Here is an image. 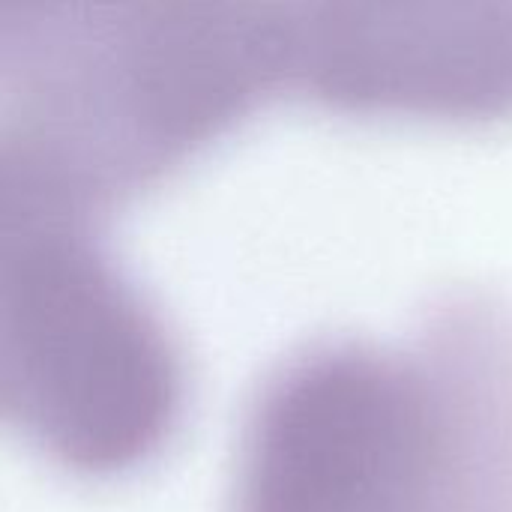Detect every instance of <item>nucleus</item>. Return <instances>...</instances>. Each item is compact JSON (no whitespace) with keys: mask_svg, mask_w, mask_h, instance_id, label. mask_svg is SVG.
Here are the masks:
<instances>
[{"mask_svg":"<svg viewBox=\"0 0 512 512\" xmlns=\"http://www.w3.org/2000/svg\"><path fill=\"white\" fill-rule=\"evenodd\" d=\"M432 459V399L417 351L318 348L258 393L231 512H429Z\"/></svg>","mask_w":512,"mask_h":512,"instance_id":"obj_1","label":"nucleus"},{"mask_svg":"<svg viewBox=\"0 0 512 512\" xmlns=\"http://www.w3.org/2000/svg\"><path fill=\"white\" fill-rule=\"evenodd\" d=\"M183 402L168 345L105 297L36 294L0 321V423L63 471H138L174 438Z\"/></svg>","mask_w":512,"mask_h":512,"instance_id":"obj_2","label":"nucleus"},{"mask_svg":"<svg viewBox=\"0 0 512 512\" xmlns=\"http://www.w3.org/2000/svg\"><path fill=\"white\" fill-rule=\"evenodd\" d=\"M321 78L357 114L435 126L512 117V0H324Z\"/></svg>","mask_w":512,"mask_h":512,"instance_id":"obj_3","label":"nucleus"},{"mask_svg":"<svg viewBox=\"0 0 512 512\" xmlns=\"http://www.w3.org/2000/svg\"><path fill=\"white\" fill-rule=\"evenodd\" d=\"M414 351L435 423L429 512H512V312L447 306Z\"/></svg>","mask_w":512,"mask_h":512,"instance_id":"obj_4","label":"nucleus"}]
</instances>
